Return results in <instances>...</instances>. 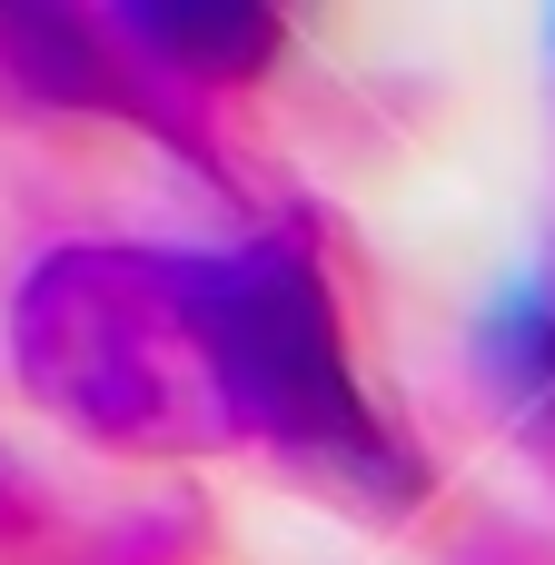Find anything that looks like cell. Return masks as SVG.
I'll list each match as a JSON object with an SVG mask.
<instances>
[{"label":"cell","instance_id":"1","mask_svg":"<svg viewBox=\"0 0 555 565\" xmlns=\"http://www.w3.org/2000/svg\"><path fill=\"white\" fill-rule=\"evenodd\" d=\"M20 387L119 457H228L209 248H50L10 298Z\"/></svg>","mask_w":555,"mask_h":565},{"label":"cell","instance_id":"2","mask_svg":"<svg viewBox=\"0 0 555 565\" xmlns=\"http://www.w3.org/2000/svg\"><path fill=\"white\" fill-rule=\"evenodd\" d=\"M0 99L10 109H70V119H129L179 139V99L139 79V60L109 40L89 0H0Z\"/></svg>","mask_w":555,"mask_h":565},{"label":"cell","instance_id":"3","mask_svg":"<svg viewBox=\"0 0 555 565\" xmlns=\"http://www.w3.org/2000/svg\"><path fill=\"white\" fill-rule=\"evenodd\" d=\"M99 20L159 99L248 89L288 40V0H99Z\"/></svg>","mask_w":555,"mask_h":565},{"label":"cell","instance_id":"4","mask_svg":"<svg viewBox=\"0 0 555 565\" xmlns=\"http://www.w3.org/2000/svg\"><path fill=\"white\" fill-rule=\"evenodd\" d=\"M477 358H487V387H497L516 447L555 477V298H516V308L477 338Z\"/></svg>","mask_w":555,"mask_h":565},{"label":"cell","instance_id":"5","mask_svg":"<svg viewBox=\"0 0 555 565\" xmlns=\"http://www.w3.org/2000/svg\"><path fill=\"white\" fill-rule=\"evenodd\" d=\"M10 526H20V507H10V487H0V536H10Z\"/></svg>","mask_w":555,"mask_h":565}]
</instances>
